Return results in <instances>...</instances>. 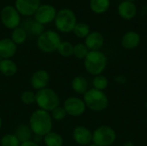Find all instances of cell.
Here are the masks:
<instances>
[{"instance_id":"cell-1","label":"cell","mask_w":147,"mask_h":146,"mask_svg":"<svg viewBox=\"0 0 147 146\" xmlns=\"http://www.w3.org/2000/svg\"><path fill=\"white\" fill-rule=\"evenodd\" d=\"M28 126L34 135L44 137L53 129V119L49 112L42 109H36L32 113Z\"/></svg>"},{"instance_id":"cell-2","label":"cell","mask_w":147,"mask_h":146,"mask_svg":"<svg viewBox=\"0 0 147 146\" xmlns=\"http://www.w3.org/2000/svg\"><path fill=\"white\" fill-rule=\"evenodd\" d=\"M107 64V56L100 50L90 51L84 59V65L86 71L93 76L101 75L106 69Z\"/></svg>"},{"instance_id":"cell-3","label":"cell","mask_w":147,"mask_h":146,"mask_svg":"<svg viewBox=\"0 0 147 146\" xmlns=\"http://www.w3.org/2000/svg\"><path fill=\"white\" fill-rule=\"evenodd\" d=\"M35 103L40 109L52 112L59 106L60 99L55 90L51 88H45L35 92Z\"/></svg>"},{"instance_id":"cell-4","label":"cell","mask_w":147,"mask_h":146,"mask_svg":"<svg viewBox=\"0 0 147 146\" xmlns=\"http://www.w3.org/2000/svg\"><path fill=\"white\" fill-rule=\"evenodd\" d=\"M86 108L93 112H102L109 106V99L103 91L90 89L84 95L83 98Z\"/></svg>"},{"instance_id":"cell-5","label":"cell","mask_w":147,"mask_h":146,"mask_svg":"<svg viewBox=\"0 0 147 146\" xmlns=\"http://www.w3.org/2000/svg\"><path fill=\"white\" fill-rule=\"evenodd\" d=\"M62 40L59 34L54 30L44 31L37 37L36 40L37 47L44 53H52L56 52Z\"/></svg>"},{"instance_id":"cell-6","label":"cell","mask_w":147,"mask_h":146,"mask_svg":"<svg viewBox=\"0 0 147 146\" xmlns=\"http://www.w3.org/2000/svg\"><path fill=\"white\" fill-rule=\"evenodd\" d=\"M53 22L58 31L67 34L73 31L77 23V16L73 10L65 8L57 11Z\"/></svg>"},{"instance_id":"cell-7","label":"cell","mask_w":147,"mask_h":146,"mask_svg":"<svg viewBox=\"0 0 147 146\" xmlns=\"http://www.w3.org/2000/svg\"><path fill=\"white\" fill-rule=\"evenodd\" d=\"M116 140L115 131L109 126H101L92 133V142L97 146H111Z\"/></svg>"},{"instance_id":"cell-8","label":"cell","mask_w":147,"mask_h":146,"mask_svg":"<svg viewBox=\"0 0 147 146\" xmlns=\"http://www.w3.org/2000/svg\"><path fill=\"white\" fill-rule=\"evenodd\" d=\"M1 23L8 29H15L21 23V15L13 5L4 6L0 12Z\"/></svg>"},{"instance_id":"cell-9","label":"cell","mask_w":147,"mask_h":146,"mask_svg":"<svg viewBox=\"0 0 147 146\" xmlns=\"http://www.w3.org/2000/svg\"><path fill=\"white\" fill-rule=\"evenodd\" d=\"M63 108L67 115L72 117L81 116L86 110V106L83 99L78 96L67 97L63 104Z\"/></svg>"},{"instance_id":"cell-10","label":"cell","mask_w":147,"mask_h":146,"mask_svg":"<svg viewBox=\"0 0 147 146\" xmlns=\"http://www.w3.org/2000/svg\"><path fill=\"white\" fill-rule=\"evenodd\" d=\"M57 14L56 8L52 4H40L36 10L34 15V21L45 25L54 21Z\"/></svg>"},{"instance_id":"cell-11","label":"cell","mask_w":147,"mask_h":146,"mask_svg":"<svg viewBox=\"0 0 147 146\" xmlns=\"http://www.w3.org/2000/svg\"><path fill=\"white\" fill-rule=\"evenodd\" d=\"M40 5V0H16L15 8L21 15H34Z\"/></svg>"},{"instance_id":"cell-12","label":"cell","mask_w":147,"mask_h":146,"mask_svg":"<svg viewBox=\"0 0 147 146\" xmlns=\"http://www.w3.org/2000/svg\"><path fill=\"white\" fill-rule=\"evenodd\" d=\"M50 81L49 73L43 69H40L35 71L30 78V84L33 89L38 91L42 89L47 88V85Z\"/></svg>"},{"instance_id":"cell-13","label":"cell","mask_w":147,"mask_h":146,"mask_svg":"<svg viewBox=\"0 0 147 146\" xmlns=\"http://www.w3.org/2000/svg\"><path fill=\"white\" fill-rule=\"evenodd\" d=\"M72 138L78 145L87 146L92 142V132L86 126H78L73 129Z\"/></svg>"},{"instance_id":"cell-14","label":"cell","mask_w":147,"mask_h":146,"mask_svg":"<svg viewBox=\"0 0 147 146\" xmlns=\"http://www.w3.org/2000/svg\"><path fill=\"white\" fill-rule=\"evenodd\" d=\"M104 44L103 35L97 31L90 32L85 38L84 45L87 46L89 51H98Z\"/></svg>"},{"instance_id":"cell-15","label":"cell","mask_w":147,"mask_h":146,"mask_svg":"<svg viewBox=\"0 0 147 146\" xmlns=\"http://www.w3.org/2000/svg\"><path fill=\"white\" fill-rule=\"evenodd\" d=\"M17 51V46L10 38H3L0 40V58L2 59H11Z\"/></svg>"},{"instance_id":"cell-16","label":"cell","mask_w":147,"mask_h":146,"mask_svg":"<svg viewBox=\"0 0 147 146\" xmlns=\"http://www.w3.org/2000/svg\"><path fill=\"white\" fill-rule=\"evenodd\" d=\"M118 13L124 20H132L137 13V7L131 1H123L118 6Z\"/></svg>"},{"instance_id":"cell-17","label":"cell","mask_w":147,"mask_h":146,"mask_svg":"<svg viewBox=\"0 0 147 146\" xmlns=\"http://www.w3.org/2000/svg\"><path fill=\"white\" fill-rule=\"evenodd\" d=\"M140 43V35L135 31L127 32L121 39V45L125 49L131 50L137 47Z\"/></svg>"},{"instance_id":"cell-18","label":"cell","mask_w":147,"mask_h":146,"mask_svg":"<svg viewBox=\"0 0 147 146\" xmlns=\"http://www.w3.org/2000/svg\"><path fill=\"white\" fill-rule=\"evenodd\" d=\"M18 70L17 65L11 59H2L0 62V73L4 77H10L16 74Z\"/></svg>"},{"instance_id":"cell-19","label":"cell","mask_w":147,"mask_h":146,"mask_svg":"<svg viewBox=\"0 0 147 146\" xmlns=\"http://www.w3.org/2000/svg\"><path fill=\"white\" fill-rule=\"evenodd\" d=\"M14 134L18 139L20 143L30 141V140H32V138H33V133H32L29 126L27 124H24V123L19 124L16 127Z\"/></svg>"},{"instance_id":"cell-20","label":"cell","mask_w":147,"mask_h":146,"mask_svg":"<svg viewBox=\"0 0 147 146\" xmlns=\"http://www.w3.org/2000/svg\"><path fill=\"white\" fill-rule=\"evenodd\" d=\"M71 89L77 94L84 95L89 89L87 79L82 76H76L71 81Z\"/></svg>"},{"instance_id":"cell-21","label":"cell","mask_w":147,"mask_h":146,"mask_svg":"<svg viewBox=\"0 0 147 146\" xmlns=\"http://www.w3.org/2000/svg\"><path fill=\"white\" fill-rule=\"evenodd\" d=\"M43 143L46 146H63L64 139L59 133L51 131L43 137Z\"/></svg>"},{"instance_id":"cell-22","label":"cell","mask_w":147,"mask_h":146,"mask_svg":"<svg viewBox=\"0 0 147 146\" xmlns=\"http://www.w3.org/2000/svg\"><path fill=\"white\" fill-rule=\"evenodd\" d=\"M110 6V0H90V8L96 14L105 13Z\"/></svg>"},{"instance_id":"cell-23","label":"cell","mask_w":147,"mask_h":146,"mask_svg":"<svg viewBox=\"0 0 147 146\" xmlns=\"http://www.w3.org/2000/svg\"><path fill=\"white\" fill-rule=\"evenodd\" d=\"M27 38H28L27 31L20 26L18 28L13 29L11 32L10 39L16 46L23 44L27 40Z\"/></svg>"},{"instance_id":"cell-24","label":"cell","mask_w":147,"mask_h":146,"mask_svg":"<svg viewBox=\"0 0 147 146\" xmlns=\"http://www.w3.org/2000/svg\"><path fill=\"white\" fill-rule=\"evenodd\" d=\"M73 34L78 37V38H86V36L90 33V27L87 23L85 22H77L74 28H73Z\"/></svg>"},{"instance_id":"cell-25","label":"cell","mask_w":147,"mask_h":146,"mask_svg":"<svg viewBox=\"0 0 147 146\" xmlns=\"http://www.w3.org/2000/svg\"><path fill=\"white\" fill-rule=\"evenodd\" d=\"M73 48L74 45H72L69 41H62L59 46L57 52L58 53L65 58H69L73 56Z\"/></svg>"},{"instance_id":"cell-26","label":"cell","mask_w":147,"mask_h":146,"mask_svg":"<svg viewBox=\"0 0 147 146\" xmlns=\"http://www.w3.org/2000/svg\"><path fill=\"white\" fill-rule=\"evenodd\" d=\"M92 84H93L94 89L103 91L109 85V80L105 76L102 74L97 75V76H95V77L93 78Z\"/></svg>"},{"instance_id":"cell-27","label":"cell","mask_w":147,"mask_h":146,"mask_svg":"<svg viewBox=\"0 0 147 146\" xmlns=\"http://www.w3.org/2000/svg\"><path fill=\"white\" fill-rule=\"evenodd\" d=\"M21 145L18 139L16 137L14 133H7L4 134L0 139L1 146H19Z\"/></svg>"},{"instance_id":"cell-28","label":"cell","mask_w":147,"mask_h":146,"mask_svg":"<svg viewBox=\"0 0 147 146\" xmlns=\"http://www.w3.org/2000/svg\"><path fill=\"white\" fill-rule=\"evenodd\" d=\"M89 49L83 43H78L74 45L73 48V56L78 59H84L87 54L89 53Z\"/></svg>"},{"instance_id":"cell-29","label":"cell","mask_w":147,"mask_h":146,"mask_svg":"<svg viewBox=\"0 0 147 146\" xmlns=\"http://www.w3.org/2000/svg\"><path fill=\"white\" fill-rule=\"evenodd\" d=\"M20 99L24 105H33L35 103V93L32 90H24L21 94Z\"/></svg>"},{"instance_id":"cell-30","label":"cell","mask_w":147,"mask_h":146,"mask_svg":"<svg viewBox=\"0 0 147 146\" xmlns=\"http://www.w3.org/2000/svg\"><path fill=\"white\" fill-rule=\"evenodd\" d=\"M51 117L53 119V120L55 121H62L65 119L66 117V112L65 111L63 107H57L56 108H54L52 112H51Z\"/></svg>"},{"instance_id":"cell-31","label":"cell","mask_w":147,"mask_h":146,"mask_svg":"<svg viewBox=\"0 0 147 146\" xmlns=\"http://www.w3.org/2000/svg\"><path fill=\"white\" fill-rule=\"evenodd\" d=\"M30 32L34 34V35H36L37 37L40 36L44 31H45V27L43 24L34 21V22L31 23V26H30Z\"/></svg>"},{"instance_id":"cell-32","label":"cell","mask_w":147,"mask_h":146,"mask_svg":"<svg viewBox=\"0 0 147 146\" xmlns=\"http://www.w3.org/2000/svg\"><path fill=\"white\" fill-rule=\"evenodd\" d=\"M19 146H40V145H39V144L35 143L34 141L30 140V141H27V142L21 143V145H20Z\"/></svg>"},{"instance_id":"cell-33","label":"cell","mask_w":147,"mask_h":146,"mask_svg":"<svg viewBox=\"0 0 147 146\" xmlns=\"http://www.w3.org/2000/svg\"><path fill=\"white\" fill-rule=\"evenodd\" d=\"M123 146H135V145H134V144L132 141H127V142H125V143H124Z\"/></svg>"},{"instance_id":"cell-34","label":"cell","mask_w":147,"mask_h":146,"mask_svg":"<svg viewBox=\"0 0 147 146\" xmlns=\"http://www.w3.org/2000/svg\"><path fill=\"white\" fill-rule=\"evenodd\" d=\"M2 125H3V121H2V118L0 117V129L2 128Z\"/></svg>"},{"instance_id":"cell-35","label":"cell","mask_w":147,"mask_h":146,"mask_svg":"<svg viewBox=\"0 0 147 146\" xmlns=\"http://www.w3.org/2000/svg\"><path fill=\"white\" fill-rule=\"evenodd\" d=\"M87 146H97V145H95V144H93V143H91V144L88 145Z\"/></svg>"},{"instance_id":"cell-36","label":"cell","mask_w":147,"mask_h":146,"mask_svg":"<svg viewBox=\"0 0 147 146\" xmlns=\"http://www.w3.org/2000/svg\"><path fill=\"white\" fill-rule=\"evenodd\" d=\"M145 107H146V109H147V102H146V104H145Z\"/></svg>"},{"instance_id":"cell-37","label":"cell","mask_w":147,"mask_h":146,"mask_svg":"<svg viewBox=\"0 0 147 146\" xmlns=\"http://www.w3.org/2000/svg\"><path fill=\"white\" fill-rule=\"evenodd\" d=\"M127 1H131V2H134V1H136V0H127Z\"/></svg>"},{"instance_id":"cell-38","label":"cell","mask_w":147,"mask_h":146,"mask_svg":"<svg viewBox=\"0 0 147 146\" xmlns=\"http://www.w3.org/2000/svg\"><path fill=\"white\" fill-rule=\"evenodd\" d=\"M1 60H2V59H1V58H0V62H1Z\"/></svg>"},{"instance_id":"cell-39","label":"cell","mask_w":147,"mask_h":146,"mask_svg":"<svg viewBox=\"0 0 147 146\" xmlns=\"http://www.w3.org/2000/svg\"><path fill=\"white\" fill-rule=\"evenodd\" d=\"M146 126H147V117H146Z\"/></svg>"},{"instance_id":"cell-40","label":"cell","mask_w":147,"mask_h":146,"mask_svg":"<svg viewBox=\"0 0 147 146\" xmlns=\"http://www.w3.org/2000/svg\"><path fill=\"white\" fill-rule=\"evenodd\" d=\"M0 23H1V21H0Z\"/></svg>"}]
</instances>
